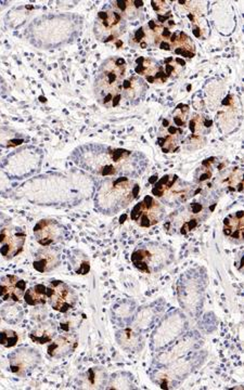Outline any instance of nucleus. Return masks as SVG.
I'll use <instances>...</instances> for the list:
<instances>
[{"mask_svg":"<svg viewBox=\"0 0 244 390\" xmlns=\"http://www.w3.org/2000/svg\"><path fill=\"white\" fill-rule=\"evenodd\" d=\"M134 154L128 150L88 145L77 147L72 154V160L79 167L101 177H122L135 170Z\"/></svg>","mask_w":244,"mask_h":390,"instance_id":"obj_1","label":"nucleus"},{"mask_svg":"<svg viewBox=\"0 0 244 390\" xmlns=\"http://www.w3.org/2000/svg\"><path fill=\"white\" fill-rule=\"evenodd\" d=\"M140 192V186L135 180L125 177L106 178L98 186L95 207L104 215H116L134 202Z\"/></svg>","mask_w":244,"mask_h":390,"instance_id":"obj_2","label":"nucleus"},{"mask_svg":"<svg viewBox=\"0 0 244 390\" xmlns=\"http://www.w3.org/2000/svg\"><path fill=\"white\" fill-rule=\"evenodd\" d=\"M126 61L123 57H108L95 78V96L106 108H116L122 101V85L126 74Z\"/></svg>","mask_w":244,"mask_h":390,"instance_id":"obj_3","label":"nucleus"},{"mask_svg":"<svg viewBox=\"0 0 244 390\" xmlns=\"http://www.w3.org/2000/svg\"><path fill=\"white\" fill-rule=\"evenodd\" d=\"M215 206H216L215 203L209 204L202 201H194L190 204L184 205L176 211L166 221L164 228L167 231L172 230L173 233L186 235L196 230L199 225H202L214 211Z\"/></svg>","mask_w":244,"mask_h":390,"instance_id":"obj_4","label":"nucleus"},{"mask_svg":"<svg viewBox=\"0 0 244 390\" xmlns=\"http://www.w3.org/2000/svg\"><path fill=\"white\" fill-rule=\"evenodd\" d=\"M135 268L147 274L159 272L173 260L171 248L159 243H147L138 246L131 254Z\"/></svg>","mask_w":244,"mask_h":390,"instance_id":"obj_5","label":"nucleus"},{"mask_svg":"<svg viewBox=\"0 0 244 390\" xmlns=\"http://www.w3.org/2000/svg\"><path fill=\"white\" fill-rule=\"evenodd\" d=\"M198 191L176 174H166L155 184L152 194L166 204L179 205L194 196Z\"/></svg>","mask_w":244,"mask_h":390,"instance_id":"obj_6","label":"nucleus"},{"mask_svg":"<svg viewBox=\"0 0 244 390\" xmlns=\"http://www.w3.org/2000/svg\"><path fill=\"white\" fill-rule=\"evenodd\" d=\"M126 30V20L114 9L98 12L94 24V34L99 42H116Z\"/></svg>","mask_w":244,"mask_h":390,"instance_id":"obj_7","label":"nucleus"},{"mask_svg":"<svg viewBox=\"0 0 244 390\" xmlns=\"http://www.w3.org/2000/svg\"><path fill=\"white\" fill-rule=\"evenodd\" d=\"M47 299L55 311L67 313L77 306L79 296L77 291L65 281L52 280L47 286Z\"/></svg>","mask_w":244,"mask_h":390,"instance_id":"obj_8","label":"nucleus"},{"mask_svg":"<svg viewBox=\"0 0 244 390\" xmlns=\"http://www.w3.org/2000/svg\"><path fill=\"white\" fill-rule=\"evenodd\" d=\"M165 216V207L152 196L147 195L133 208L131 219L143 228L153 227Z\"/></svg>","mask_w":244,"mask_h":390,"instance_id":"obj_9","label":"nucleus"},{"mask_svg":"<svg viewBox=\"0 0 244 390\" xmlns=\"http://www.w3.org/2000/svg\"><path fill=\"white\" fill-rule=\"evenodd\" d=\"M10 371L18 377H26L34 371L40 361V351L32 347H21L8 356Z\"/></svg>","mask_w":244,"mask_h":390,"instance_id":"obj_10","label":"nucleus"},{"mask_svg":"<svg viewBox=\"0 0 244 390\" xmlns=\"http://www.w3.org/2000/svg\"><path fill=\"white\" fill-rule=\"evenodd\" d=\"M26 242V234L21 228L7 227L0 230V255L13 260L21 254Z\"/></svg>","mask_w":244,"mask_h":390,"instance_id":"obj_11","label":"nucleus"},{"mask_svg":"<svg viewBox=\"0 0 244 390\" xmlns=\"http://www.w3.org/2000/svg\"><path fill=\"white\" fill-rule=\"evenodd\" d=\"M37 243L43 247L55 245L63 241L65 235V228L55 219H42L33 228Z\"/></svg>","mask_w":244,"mask_h":390,"instance_id":"obj_12","label":"nucleus"},{"mask_svg":"<svg viewBox=\"0 0 244 390\" xmlns=\"http://www.w3.org/2000/svg\"><path fill=\"white\" fill-rule=\"evenodd\" d=\"M184 129L176 127L170 118H166L160 128L157 143L164 153H173L179 149Z\"/></svg>","mask_w":244,"mask_h":390,"instance_id":"obj_13","label":"nucleus"},{"mask_svg":"<svg viewBox=\"0 0 244 390\" xmlns=\"http://www.w3.org/2000/svg\"><path fill=\"white\" fill-rule=\"evenodd\" d=\"M79 335L74 332H63V334L55 338L48 345L47 354L50 358L62 359L71 356L79 347Z\"/></svg>","mask_w":244,"mask_h":390,"instance_id":"obj_14","label":"nucleus"},{"mask_svg":"<svg viewBox=\"0 0 244 390\" xmlns=\"http://www.w3.org/2000/svg\"><path fill=\"white\" fill-rule=\"evenodd\" d=\"M26 282L14 274H8L0 278V299L4 301L18 303L24 297Z\"/></svg>","mask_w":244,"mask_h":390,"instance_id":"obj_15","label":"nucleus"},{"mask_svg":"<svg viewBox=\"0 0 244 390\" xmlns=\"http://www.w3.org/2000/svg\"><path fill=\"white\" fill-rule=\"evenodd\" d=\"M60 264V254L50 247H43L37 250L33 260V268L40 273L51 272Z\"/></svg>","mask_w":244,"mask_h":390,"instance_id":"obj_16","label":"nucleus"},{"mask_svg":"<svg viewBox=\"0 0 244 390\" xmlns=\"http://www.w3.org/2000/svg\"><path fill=\"white\" fill-rule=\"evenodd\" d=\"M109 375L101 367H90L77 379V387L81 389H104L108 386Z\"/></svg>","mask_w":244,"mask_h":390,"instance_id":"obj_17","label":"nucleus"},{"mask_svg":"<svg viewBox=\"0 0 244 390\" xmlns=\"http://www.w3.org/2000/svg\"><path fill=\"white\" fill-rule=\"evenodd\" d=\"M148 89V84L139 76H131L125 78L122 85V99L127 101H138L145 96Z\"/></svg>","mask_w":244,"mask_h":390,"instance_id":"obj_18","label":"nucleus"},{"mask_svg":"<svg viewBox=\"0 0 244 390\" xmlns=\"http://www.w3.org/2000/svg\"><path fill=\"white\" fill-rule=\"evenodd\" d=\"M58 326L52 320H43L30 330V338L36 344L44 345L52 342L57 336Z\"/></svg>","mask_w":244,"mask_h":390,"instance_id":"obj_19","label":"nucleus"},{"mask_svg":"<svg viewBox=\"0 0 244 390\" xmlns=\"http://www.w3.org/2000/svg\"><path fill=\"white\" fill-rule=\"evenodd\" d=\"M223 233L235 243L243 242V211L231 213L225 218Z\"/></svg>","mask_w":244,"mask_h":390,"instance_id":"obj_20","label":"nucleus"},{"mask_svg":"<svg viewBox=\"0 0 244 390\" xmlns=\"http://www.w3.org/2000/svg\"><path fill=\"white\" fill-rule=\"evenodd\" d=\"M162 63L153 57H139L136 60L135 71L138 76H143L148 83L155 84V76L161 69Z\"/></svg>","mask_w":244,"mask_h":390,"instance_id":"obj_21","label":"nucleus"},{"mask_svg":"<svg viewBox=\"0 0 244 390\" xmlns=\"http://www.w3.org/2000/svg\"><path fill=\"white\" fill-rule=\"evenodd\" d=\"M143 4H145L143 1H138V0H118L111 3V5H112V9L118 11L125 20L126 18L133 20L141 13Z\"/></svg>","mask_w":244,"mask_h":390,"instance_id":"obj_22","label":"nucleus"},{"mask_svg":"<svg viewBox=\"0 0 244 390\" xmlns=\"http://www.w3.org/2000/svg\"><path fill=\"white\" fill-rule=\"evenodd\" d=\"M69 262L74 272L86 276L90 272V260L87 254L81 250H73L69 254Z\"/></svg>","mask_w":244,"mask_h":390,"instance_id":"obj_23","label":"nucleus"},{"mask_svg":"<svg viewBox=\"0 0 244 390\" xmlns=\"http://www.w3.org/2000/svg\"><path fill=\"white\" fill-rule=\"evenodd\" d=\"M134 312L133 303L129 301H118L112 307V321L120 326H125V324L131 321V317Z\"/></svg>","mask_w":244,"mask_h":390,"instance_id":"obj_24","label":"nucleus"},{"mask_svg":"<svg viewBox=\"0 0 244 390\" xmlns=\"http://www.w3.org/2000/svg\"><path fill=\"white\" fill-rule=\"evenodd\" d=\"M24 301L26 305L37 307L44 306L48 301L47 299V286L44 284L33 285L30 289H26L24 293Z\"/></svg>","mask_w":244,"mask_h":390,"instance_id":"obj_25","label":"nucleus"},{"mask_svg":"<svg viewBox=\"0 0 244 390\" xmlns=\"http://www.w3.org/2000/svg\"><path fill=\"white\" fill-rule=\"evenodd\" d=\"M0 318L12 325L20 323L24 318L23 308L18 303L9 301L0 308Z\"/></svg>","mask_w":244,"mask_h":390,"instance_id":"obj_26","label":"nucleus"},{"mask_svg":"<svg viewBox=\"0 0 244 390\" xmlns=\"http://www.w3.org/2000/svg\"><path fill=\"white\" fill-rule=\"evenodd\" d=\"M116 340L118 345L126 350L135 351L139 348V336L129 328L118 330L116 333Z\"/></svg>","mask_w":244,"mask_h":390,"instance_id":"obj_27","label":"nucleus"},{"mask_svg":"<svg viewBox=\"0 0 244 390\" xmlns=\"http://www.w3.org/2000/svg\"><path fill=\"white\" fill-rule=\"evenodd\" d=\"M131 375L128 373L118 372L109 377V389H129L131 388Z\"/></svg>","mask_w":244,"mask_h":390,"instance_id":"obj_28","label":"nucleus"},{"mask_svg":"<svg viewBox=\"0 0 244 390\" xmlns=\"http://www.w3.org/2000/svg\"><path fill=\"white\" fill-rule=\"evenodd\" d=\"M188 116H189V106L186 104H179L172 113L170 120L176 127L184 129V127H186Z\"/></svg>","mask_w":244,"mask_h":390,"instance_id":"obj_29","label":"nucleus"},{"mask_svg":"<svg viewBox=\"0 0 244 390\" xmlns=\"http://www.w3.org/2000/svg\"><path fill=\"white\" fill-rule=\"evenodd\" d=\"M18 342V335L16 330H0V345L5 348H12L16 346Z\"/></svg>","mask_w":244,"mask_h":390,"instance_id":"obj_30","label":"nucleus"},{"mask_svg":"<svg viewBox=\"0 0 244 390\" xmlns=\"http://www.w3.org/2000/svg\"><path fill=\"white\" fill-rule=\"evenodd\" d=\"M82 323V319L79 315H70L63 318L60 322V330L62 332H74Z\"/></svg>","mask_w":244,"mask_h":390,"instance_id":"obj_31","label":"nucleus"},{"mask_svg":"<svg viewBox=\"0 0 244 390\" xmlns=\"http://www.w3.org/2000/svg\"><path fill=\"white\" fill-rule=\"evenodd\" d=\"M152 7L157 14H165L166 10L170 9V6L166 1H152ZM168 12V11H167Z\"/></svg>","mask_w":244,"mask_h":390,"instance_id":"obj_32","label":"nucleus"},{"mask_svg":"<svg viewBox=\"0 0 244 390\" xmlns=\"http://www.w3.org/2000/svg\"><path fill=\"white\" fill-rule=\"evenodd\" d=\"M5 174L0 170V192H3L5 190L6 184H7V180H6Z\"/></svg>","mask_w":244,"mask_h":390,"instance_id":"obj_33","label":"nucleus"},{"mask_svg":"<svg viewBox=\"0 0 244 390\" xmlns=\"http://www.w3.org/2000/svg\"><path fill=\"white\" fill-rule=\"evenodd\" d=\"M5 225V221H4V216L0 213V228L3 227Z\"/></svg>","mask_w":244,"mask_h":390,"instance_id":"obj_34","label":"nucleus"},{"mask_svg":"<svg viewBox=\"0 0 244 390\" xmlns=\"http://www.w3.org/2000/svg\"><path fill=\"white\" fill-rule=\"evenodd\" d=\"M0 322H1V318H0Z\"/></svg>","mask_w":244,"mask_h":390,"instance_id":"obj_35","label":"nucleus"},{"mask_svg":"<svg viewBox=\"0 0 244 390\" xmlns=\"http://www.w3.org/2000/svg\"><path fill=\"white\" fill-rule=\"evenodd\" d=\"M0 301H1V299H0Z\"/></svg>","mask_w":244,"mask_h":390,"instance_id":"obj_36","label":"nucleus"}]
</instances>
